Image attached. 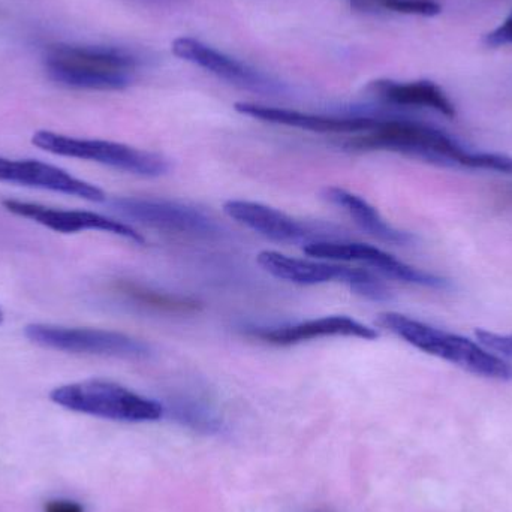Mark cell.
I'll return each instance as SVG.
<instances>
[{"label": "cell", "mask_w": 512, "mask_h": 512, "mask_svg": "<svg viewBox=\"0 0 512 512\" xmlns=\"http://www.w3.org/2000/svg\"><path fill=\"white\" fill-rule=\"evenodd\" d=\"M484 44L492 48L512 45V12L496 29L484 36Z\"/></svg>", "instance_id": "22"}, {"label": "cell", "mask_w": 512, "mask_h": 512, "mask_svg": "<svg viewBox=\"0 0 512 512\" xmlns=\"http://www.w3.org/2000/svg\"><path fill=\"white\" fill-rule=\"evenodd\" d=\"M111 206L122 218L162 233L206 240L221 236V227L212 216L179 201L128 197L116 198Z\"/></svg>", "instance_id": "8"}, {"label": "cell", "mask_w": 512, "mask_h": 512, "mask_svg": "<svg viewBox=\"0 0 512 512\" xmlns=\"http://www.w3.org/2000/svg\"><path fill=\"white\" fill-rule=\"evenodd\" d=\"M117 289L129 300L150 307V309L161 310L168 313H194L201 309V304L194 298L182 297V295L167 294V292L156 291L134 282H120Z\"/></svg>", "instance_id": "18"}, {"label": "cell", "mask_w": 512, "mask_h": 512, "mask_svg": "<svg viewBox=\"0 0 512 512\" xmlns=\"http://www.w3.org/2000/svg\"><path fill=\"white\" fill-rule=\"evenodd\" d=\"M378 324L408 345L448 361L466 372L495 381H512L511 364L480 342L433 327L402 313H382Z\"/></svg>", "instance_id": "2"}, {"label": "cell", "mask_w": 512, "mask_h": 512, "mask_svg": "<svg viewBox=\"0 0 512 512\" xmlns=\"http://www.w3.org/2000/svg\"><path fill=\"white\" fill-rule=\"evenodd\" d=\"M224 210L234 221L273 242L309 243L318 240L315 231L286 213L265 204L231 200L225 203Z\"/></svg>", "instance_id": "15"}, {"label": "cell", "mask_w": 512, "mask_h": 512, "mask_svg": "<svg viewBox=\"0 0 512 512\" xmlns=\"http://www.w3.org/2000/svg\"><path fill=\"white\" fill-rule=\"evenodd\" d=\"M24 334L30 342L42 348L56 349L69 354L116 358H147L152 354V348L143 340L98 328L30 324L27 325Z\"/></svg>", "instance_id": "7"}, {"label": "cell", "mask_w": 512, "mask_h": 512, "mask_svg": "<svg viewBox=\"0 0 512 512\" xmlns=\"http://www.w3.org/2000/svg\"><path fill=\"white\" fill-rule=\"evenodd\" d=\"M355 150H385L439 167L512 174V156L468 149L442 129L408 119H376L370 131L349 141Z\"/></svg>", "instance_id": "1"}, {"label": "cell", "mask_w": 512, "mask_h": 512, "mask_svg": "<svg viewBox=\"0 0 512 512\" xmlns=\"http://www.w3.org/2000/svg\"><path fill=\"white\" fill-rule=\"evenodd\" d=\"M258 264L276 279L294 285H322L339 282L348 285L355 294L372 301L390 300L387 286L370 271L364 268L346 267L331 262L313 259L294 258L276 251H262L256 256Z\"/></svg>", "instance_id": "6"}, {"label": "cell", "mask_w": 512, "mask_h": 512, "mask_svg": "<svg viewBox=\"0 0 512 512\" xmlns=\"http://www.w3.org/2000/svg\"><path fill=\"white\" fill-rule=\"evenodd\" d=\"M303 252L312 258L328 259V261L358 262V264L375 268L384 276L409 283V285L430 289L450 288V282L444 277L405 264L396 256L366 243L331 239L313 240L303 246Z\"/></svg>", "instance_id": "9"}, {"label": "cell", "mask_w": 512, "mask_h": 512, "mask_svg": "<svg viewBox=\"0 0 512 512\" xmlns=\"http://www.w3.org/2000/svg\"><path fill=\"white\" fill-rule=\"evenodd\" d=\"M236 110L243 116L261 120V122L318 132V134H364L376 123L375 117L319 116V114L301 113V111L267 107V105L251 104V102H239L236 104Z\"/></svg>", "instance_id": "14"}, {"label": "cell", "mask_w": 512, "mask_h": 512, "mask_svg": "<svg viewBox=\"0 0 512 512\" xmlns=\"http://www.w3.org/2000/svg\"><path fill=\"white\" fill-rule=\"evenodd\" d=\"M170 409L174 420L195 432L206 433V435L221 432L222 418L213 406L198 397L197 399L188 396L179 397L173 400Z\"/></svg>", "instance_id": "19"}, {"label": "cell", "mask_w": 512, "mask_h": 512, "mask_svg": "<svg viewBox=\"0 0 512 512\" xmlns=\"http://www.w3.org/2000/svg\"><path fill=\"white\" fill-rule=\"evenodd\" d=\"M3 319H5V313H3L2 307H0V324H2Z\"/></svg>", "instance_id": "24"}, {"label": "cell", "mask_w": 512, "mask_h": 512, "mask_svg": "<svg viewBox=\"0 0 512 512\" xmlns=\"http://www.w3.org/2000/svg\"><path fill=\"white\" fill-rule=\"evenodd\" d=\"M381 8L399 14L421 15V17H435L441 14V3L436 0H375Z\"/></svg>", "instance_id": "20"}, {"label": "cell", "mask_w": 512, "mask_h": 512, "mask_svg": "<svg viewBox=\"0 0 512 512\" xmlns=\"http://www.w3.org/2000/svg\"><path fill=\"white\" fill-rule=\"evenodd\" d=\"M249 334L276 346L300 345L322 337H357L363 340H376L379 337L375 328L345 315L322 316L277 327L252 328Z\"/></svg>", "instance_id": "13"}, {"label": "cell", "mask_w": 512, "mask_h": 512, "mask_svg": "<svg viewBox=\"0 0 512 512\" xmlns=\"http://www.w3.org/2000/svg\"><path fill=\"white\" fill-rule=\"evenodd\" d=\"M373 95L382 101L399 107H420L438 111L442 116L456 117V105L450 96L429 80L411 81V83H399V81L379 80L370 86Z\"/></svg>", "instance_id": "16"}, {"label": "cell", "mask_w": 512, "mask_h": 512, "mask_svg": "<svg viewBox=\"0 0 512 512\" xmlns=\"http://www.w3.org/2000/svg\"><path fill=\"white\" fill-rule=\"evenodd\" d=\"M0 182L71 195L93 203L107 200V195L98 186L77 179L62 168L36 159H9L0 156Z\"/></svg>", "instance_id": "12"}, {"label": "cell", "mask_w": 512, "mask_h": 512, "mask_svg": "<svg viewBox=\"0 0 512 512\" xmlns=\"http://www.w3.org/2000/svg\"><path fill=\"white\" fill-rule=\"evenodd\" d=\"M171 50L179 59L194 63L240 89L264 93V95H277L283 92L282 84L270 80L246 63L239 62L234 57L227 56L198 39L188 38V36L177 38L171 45Z\"/></svg>", "instance_id": "11"}, {"label": "cell", "mask_w": 512, "mask_h": 512, "mask_svg": "<svg viewBox=\"0 0 512 512\" xmlns=\"http://www.w3.org/2000/svg\"><path fill=\"white\" fill-rule=\"evenodd\" d=\"M325 198L334 206L340 207L364 233L375 237L379 242L396 246H408L414 243L415 237L412 234L397 230L393 225L388 224L375 207L370 206L358 195L342 188H328L325 189Z\"/></svg>", "instance_id": "17"}, {"label": "cell", "mask_w": 512, "mask_h": 512, "mask_svg": "<svg viewBox=\"0 0 512 512\" xmlns=\"http://www.w3.org/2000/svg\"><path fill=\"white\" fill-rule=\"evenodd\" d=\"M32 143L53 155L98 162L137 176L159 177L170 170V162L164 156L113 141L86 140L51 131H38L33 135Z\"/></svg>", "instance_id": "5"}, {"label": "cell", "mask_w": 512, "mask_h": 512, "mask_svg": "<svg viewBox=\"0 0 512 512\" xmlns=\"http://www.w3.org/2000/svg\"><path fill=\"white\" fill-rule=\"evenodd\" d=\"M50 80L72 89L122 90L131 84L137 59L104 45H50L44 56Z\"/></svg>", "instance_id": "3"}, {"label": "cell", "mask_w": 512, "mask_h": 512, "mask_svg": "<svg viewBox=\"0 0 512 512\" xmlns=\"http://www.w3.org/2000/svg\"><path fill=\"white\" fill-rule=\"evenodd\" d=\"M478 342L486 346L489 351L495 352L499 357L512 361V334H499L493 331H475Z\"/></svg>", "instance_id": "21"}, {"label": "cell", "mask_w": 512, "mask_h": 512, "mask_svg": "<svg viewBox=\"0 0 512 512\" xmlns=\"http://www.w3.org/2000/svg\"><path fill=\"white\" fill-rule=\"evenodd\" d=\"M0 204L6 212L20 216V218L30 219V221L36 222L48 230L56 231V233L74 234L81 233V231H102V233L131 240L137 245L146 243V239L131 225L107 218L99 213L53 209V207L29 203V201L12 200V198L2 200Z\"/></svg>", "instance_id": "10"}, {"label": "cell", "mask_w": 512, "mask_h": 512, "mask_svg": "<svg viewBox=\"0 0 512 512\" xmlns=\"http://www.w3.org/2000/svg\"><path fill=\"white\" fill-rule=\"evenodd\" d=\"M44 512H84V508L75 501L56 499L45 504Z\"/></svg>", "instance_id": "23"}, {"label": "cell", "mask_w": 512, "mask_h": 512, "mask_svg": "<svg viewBox=\"0 0 512 512\" xmlns=\"http://www.w3.org/2000/svg\"><path fill=\"white\" fill-rule=\"evenodd\" d=\"M50 399L69 411L122 423H152L161 420L165 412L164 406L156 400L102 379L54 388Z\"/></svg>", "instance_id": "4"}]
</instances>
